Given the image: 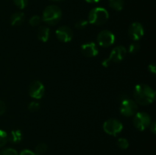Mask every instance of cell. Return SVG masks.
<instances>
[{"label": "cell", "instance_id": "1", "mask_svg": "<svg viewBox=\"0 0 156 155\" xmlns=\"http://www.w3.org/2000/svg\"><path fill=\"white\" fill-rule=\"evenodd\" d=\"M133 97L136 103L143 106H147L155 100V91L146 84H140L135 87Z\"/></svg>", "mask_w": 156, "mask_h": 155}, {"label": "cell", "instance_id": "2", "mask_svg": "<svg viewBox=\"0 0 156 155\" xmlns=\"http://www.w3.org/2000/svg\"><path fill=\"white\" fill-rule=\"evenodd\" d=\"M62 18V11L58 6L51 5L44 9L42 15L43 21L49 25H55Z\"/></svg>", "mask_w": 156, "mask_h": 155}, {"label": "cell", "instance_id": "3", "mask_svg": "<svg viewBox=\"0 0 156 155\" xmlns=\"http://www.w3.org/2000/svg\"><path fill=\"white\" fill-rule=\"evenodd\" d=\"M109 18V13L102 7L94 8L88 14V23L94 25H103Z\"/></svg>", "mask_w": 156, "mask_h": 155}, {"label": "cell", "instance_id": "4", "mask_svg": "<svg viewBox=\"0 0 156 155\" xmlns=\"http://www.w3.org/2000/svg\"><path fill=\"white\" fill-rule=\"evenodd\" d=\"M126 50L123 46H117L113 49L111 52L110 56L108 59H105L102 62V65L104 67H108L111 63H117L120 62L126 57Z\"/></svg>", "mask_w": 156, "mask_h": 155}, {"label": "cell", "instance_id": "5", "mask_svg": "<svg viewBox=\"0 0 156 155\" xmlns=\"http://www.w3.org/2000/svg\"><path fill=\"white\" fill-rule=\"evenodd\" d=\"M151 122H152L151 116L144 112H136L133 121L134 127L139 131L146 130L147 128L149 127Z\"/></svg>", "mask_w": 156, "mask_h": 155}, {"label": "cell", "instance_id": "6", "mask_svg": "<svg viewBox=\"0 0 156 155\" xmlns=\"http://www.w3.org/2000/svg\"><path fill=\"white\" fill-rule=\"evenodd\" d=\"M103 129L108 135L117 136L123 130V124L116 119H110L105 122Z\"/></svg>", "mask_w": 156, "mask_h": 155}, {"label": "cell", "instance_id": "7", "mask_svg": "<svg viewBox=\"0 0 156 155\" xmlns=\"http://www.w3.org/2000/svg\"><path fill=\"white\" fill-rule=\"evenodd\" d=\"M138 110V106L136 101L131 99L126 98L122 100L120 106V111L124 116L129 117L134 115Z\"/></svg>", "mask_w": 156, "mask_h": 155}, {"label": "cell", "instance_id": "8", "mask_svg": "<svg viewBox=\"0 0 156 155\" xmlns=\"http://www.w3.org/2000/svg\"><path fill=\"white\" fill-rule=\"evenodd\" d=\"M98 43L102 47H109L115 42V36L111 31L104 30L98 33L97 37Z\"/></svg>", "mask_w": 156, "mask_h": 155}, {"label": "cell", "instance_id": "9", "mask_svg": "<svg viewBox=\"0 0 156 155\" xmlns=\"http://www.w3.org/2000/svg\"><path fill=\"white\" fill-rule=\"evenodd\" d=\"M28 92L32 98L39 100L44 97V93H45V88H44V84L41 81H34L29 86Z\"/></svg>", "mask_w": 156, "mask_h": 155}, {"label": "cell", "instance_id": "10", "mask_svg": "<svg viewBox=\"0 0 156 155\" xmlns=\"http://www.w3.org/2000/svg\"><path fill=\"white\" fill-rule=\"evenodd\" d=\"M128 34L131 40L138 41L144 35V28L140 22H133L128 29Z\"/></svg>", "mask_w": 156, "mask_h": 155}, {"label": "cell", "instance_id": "11", "mask_svg": "<svg viewBox=\"0 0 156 155\" xmlns=\"http://www.w3.org/2000/svg\"><path fill=\"white\" fill-rule=\"evenodd\" d=\"M56 36L59 40L64 43H68L73 37V32L68 26H61L56 30Z\"/></svg>", "mask_w": 156, "mask_h": 155}, {"label": "cell", "instance_id": "12", "mask_svg": "<svg viewBox=\"0 0 156 155\" xmlns=\"http://www.w3.org/2000/svg\"><path fill=\"white\" fill-rule=\"evenodd\" d=\"M81 51L82 54L86 57H94L98 54V47L94 42H90L84 43L81 46Z\"/></svg>", "mask_w": 156, "mask_h": 155}, {"label": "cell", "instance_id": "13", "mask_svg": "<svg viewBox=\"0 0 156 155\" xmlns=\"http://www.w3.org/2000/svg\"><path fill=\"white\" fill-rule=\"evenodd\" d=\"M50 30L48 27L46 26H41L39 27L37 30V38L39 40L42 41V42L45 43L48 41L49 38H50Z\"/></svg>", "mask_w": 156, "mask_h": 155}, {"label": "cell", "instance_id": "14", "mask_svg": "<svg viewBox=\"0 0 156 155\" xmlns=\"http://www.w3.org/2000/svg\"><path fill=\"white\" fill-rule=\"evenodd\" d=\"M24 18H25V16H24V14L23 12H15L11 17V24L14 27L20 26L24 22Z\"/></svg>", "mask_w": 156, "mask_h": 155}, {"label": "cell", "instance_id": "15", "mask_svg": "<svg viewBox=\"0 0 156 155\" xmlns=\"http://www.w3.org/2000/svg\"><path fill=\"white\" fill-rule=\"evenodd\" d=\"M8 139L14 144L19 143L22 139V133H21V130L16 129V130L12 131L10 132V135L8 136Z\"/></svg>", "mask_w": 156, "mask_h": 155}, {"label": "cell", "instance_id": "16", "mask_svg": "<svg viewBox=\"0 0 156 155\" xmlns=\"http://www.w3.org/2000/svg\"><path fill=\"white\" fill-rule=\"evenodd\" d=\"M109 5L111 9L119 12L123 9L124 1L123 0H109Z\"/></svg>", "mask_w": 156, "mask_h": 155}, {"label": "cell", "instance_id": "17", "mask_svg": "<svg viewBox=\"0 0 156 155\" xmlns=\"http://www.w3.org/2000/svg\"><path fill=\"white\" fill-rule=\"evenodd\" d=\"M47 150V145L44 143L38 144L35 147V153L37 154H43Z\"/></svg>", "mask_w": 156, "mask_h": 155}, {"label": "cell", "instance_id": "18", "mask_svg": "<svg viewBox=\"0 0 156 155\" xmlns=\"http://www.w3.org/2000/svg\"><path fill=\"white\" fill-rule=\"evenodd\" d=\"M117 143L118 147H120V148L123 149V150L127 149L128 147H129V141H128V140L126 139V138H118Z\"/></svg>", "mask_w": 156, "mask_h": 155}, {"label": "cell", "instance_id": "19", "mask_svg": "<svg viewBox=\"0 0 156 155\" xmlns=\"http://www.w3.org/2000/svg\"><path fill=\"white\" fill-rule=\"evenodd\" d=\"M8 135L5 131L0 129V147H3L6 144L8 141Z\"/></svg>", "mask_w": 156, "mask_h": 155}, {"label": "cell", "instance_id": "20", "mask_svg": "<svg viewBox=\"0 0 156 155\" xmlns=\"http://www.w3.org/2000/svg\"><path fill=\"white\" fill-rule=\"evenodd\" d=\"M41 17L38 16V15H34L29 20V24H30L33 27H36V26L39 25L40 23L41 22Z\"/></svg>", "mask_w": 156, "mask_h": 155}, {"label": "cell", "instance_id": "21", "mask_svg": "<svg viewBox=\"0 0 156 155\" xmlns=\"http://www.w3.org/2000/svg\"><path fill=\"white\" fill-rule=\"evenodd\" d=\"M0 155H18V151L14 148H5L0 151Z\"/></svg>", "mask_w": 156, "mask_h": 155}, {"label": "cell", "instance_id": "22", "mask_svg": "<svg viewBox=\"0 0 156 155\" xmlns=\"http://www.w3.org/2000/svg\"><path fill=\"white\" fill-rule=\"evenodd\" d=\"M15 5L20 9H24L28 4V0H13Z\"/></svg>", "mask_w": 156, "mask_h": 155}, {"label": "cell", "instance_id": "23", "mask_svg": "<svg viewBox=\"0 0 156 155\" xmlns=\"http://www.w3.org/2000/svg\"><path fill=\"white\" fill-rule=\"evenodd\" d=\"M40 109V103L37 101H32L29 103L28 109L31 112H35L39 110Z\"/></svg>", "mask_w": 156, "mask_h": 155}, {"label": "cell", "instance_id": "24", "mask_svg": "<svg viewBox=\"0 0 156 155\" xmlns=\"http://www.w3.org/2000/svg\"><path fill=\"white\" fill-rule=\"evenodd\" d=\"M140 46L138 43H133L129 46V53H131V54H135V53H136L140 50Z\"/></svg>", "mask_w": 156, "mask_h": 155}, {"label": "cell", "instance_id": "25", "mask_svg": "<svg viewBox=\"0 0 156 155\" xmlns=\"http://www.w3.org/2000/svg\"><path fill=\"white\" fill-rule=\"evenodd\" d=\"M88 21H86V20H79V21L76 23L75 24V27L76 28L79 29V30H82V29L85 28V27L88 26Z\"/></svg>", "mask_w": 156, "mask_h": 155}, {"label": "cell", "instance_id": "26", "mask_svg": "<svg viewBox=\"0 0 156 155\" xmlns=\"http://www.w3.org/2000/svg\"><path fill=\"white\" fill-rule=\"evenodd\" d=\"M19 155H37L36 153L33 152L30 150H27V149H24L20 153Z\"/></svg>", "mask_w": 156, "mask_h": 155}, {"label": "cell", "instance_id": "27", "mask_svg": "<svg viewBox=\"0 0 156 155\" xmlns=\"http://www.w3.org/2000/svg\"><path fill=\"white\" fill-rule=\"evenodd\" d=\"M6 106L5 104V103L2 100H0V115H2L5 112Z\"/></svg>", "mask_w": 156, "mask_h": 155}, {"label": "cell", "instance_id": "28", "mask_svg": "<svg viewBox=\"0 0 156 155\" xmlns=\"http://www.w3.org/2000/svg\"><path fill=\"white\" fill-rule=\"evenodd\" d=\"M149 70L151 73L155 74L156 73V67L155 63H152L149 65Z\"/></svg>", "mask_w": 156, "mask_h": 155}, {"label": "cell", "instance_id": "29", "mask_svg": "<svg viewBox=\"0 0 156 155\" xmlns=\"http://www.w3.org/2000/svg\"><path fill=\"white\" fill-rule=\"evenodd\" d=\"M150 131L152 132L153 134H155L156 132V123L155 122H151L150 124Z\"/></svg>", "mask_w": 156, "mask_h": 155}, {"label": "cell", "instance_id": "30", "mask_svg": "<svg viewBox=\"0 0 156 155\" xmlns=\"http://www.w3.org/2000/svg\"><path fill=\"white\" fill-rule=\"evenodd\" d=\"M85 1H86L87 2H89V3H96L100 2L101 0H85Z\"/></svg>", "mask_w": 156, "mask_h": 155}, {"label": "cell", "instance_id": "31", "mask_svg": "<svg viewBox=\"0 0 156 155\" xmlns=\"http://www.w3.org/2000/svg\"><path fill=\"white\" fill-rule=\"evenodd\" d=\"M52 1H55V2H59V1H62V0H52Z\"/></svg>", "mask_w": 156, "mask_h": 155}]
</instances>
